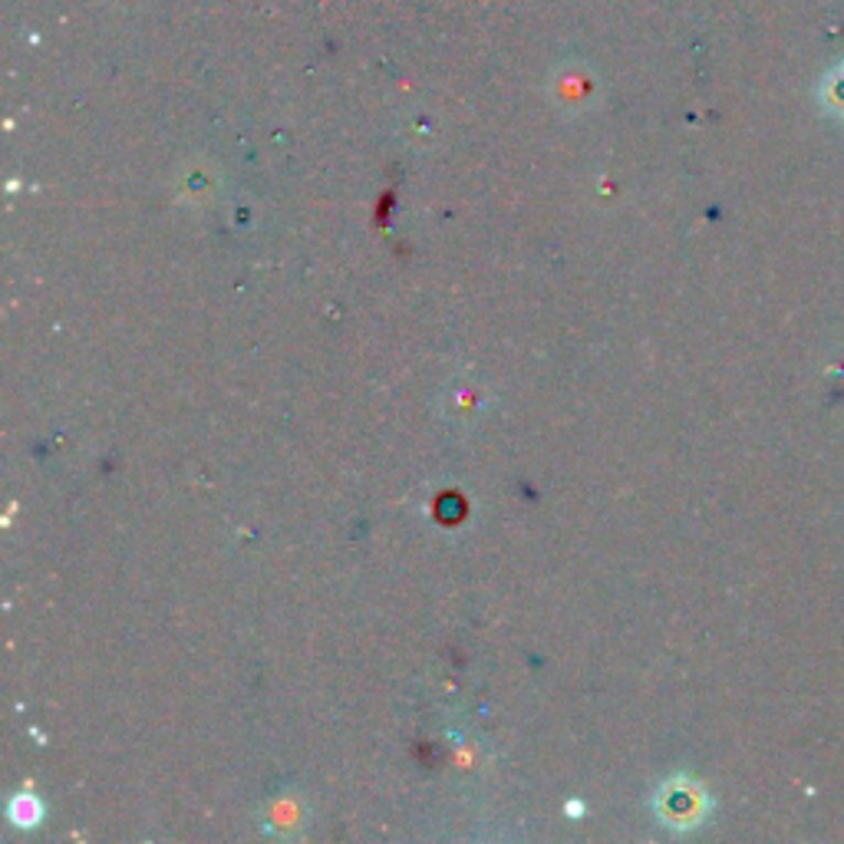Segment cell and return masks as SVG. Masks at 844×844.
Returning <instances> with one entry per match:
<instances>
[{
    "mask_svg": "<svg viewBox=\"0 0 844 844\" xmlns=\"http://www.w3.org/2000/svg\"><path fill=\"white\" fill-rule=\"evenodd\" d=\"M825 99H829V106H832L835 112H844V69L842 73H835V76H829V93H825Z\"/></svg>",
    "mask_w": 844,
    "mask_h": 844,
    "instance_id": "1",
    "label": "cell"
}]
</instances>
